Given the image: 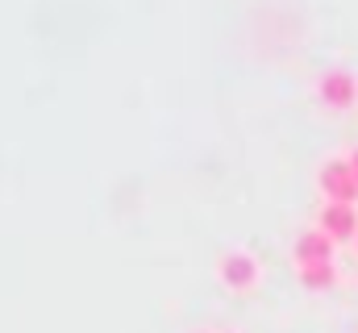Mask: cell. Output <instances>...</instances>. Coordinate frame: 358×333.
<instances>
[{
    "label": "cell",
    "mask_w": 358,
    "mask_h": 333,
    "mask_svg": "<svg viewBox=\"0 0 358 333\" xmlns=\"http://www.w3.org/2000/svg\"><path fill=\"white\" fill-rule=\"evenodd\" d=\"M317 187H321L329 200H338V204H355L358 200V175H355V166H350V155L325 159L321 171H317Z\"/></svg>",
    "instance_id": "cell-1"
},
{
    "label": "cell",
    "mask_w": 358,
    "mask_h": 333,
    "mask_svg": "<svg viewBox=\"0 0 358 333\" xmlns=\"http://www.w3.org/2000/svg\"><path fill=\"white\" fill-rule=\"evenodd\" d=\"M217 275H221V283L229 292H250L259 283V258L250 250H229V254H221Z\"/></svg>",
    "instance_id": "cell-2"
},
{
    "label": "cell",
    "mask_w": 358,
    "mask_h": 333,
    "mask_svg": "<svg viewBox=\"0 0 358 333\" xmlns=\"http://www.w3.org/2000/svg\"><path fill=\"white\" fill-rule=\"evenodd\" d=\"M317 96L329 104V108H350V104H358V80L350 76V71H325L321 76V83H317Z\"/></svg>",
    "instance_id": "cell-3"
},
{
    "label": "cell",
    "mask_w": 358,
    "mask_h": 333,
    "mask_svg": "<svg viewBox=\"0 0 358 333\" xmlns=\"http://www.w3.org/2000/svg\"><path fill=\"white\" fill-rule=\"evenodd\" d=\"M321 229H325L334 242L358 238V213H355V204H338V200H325V204H321Z\"/></svg>",
    "instance_id": "cell-4"
},
{
    "label": "cell",
    "mask_w": 358,
    "mask_h": 333,
    "mask_svg": "<svg viewBox=\"0 0 358 333\" xmlns=\"http://www.w3.org/2000/svg\"><path fill=\"white\" fill-rule=\"evenodd\" d=\"M296 262L300 267H313V262H334V238L317 225V229H304V234H296Z\"/></svg>",
    "instance_id": "cell-5"
},
{
    "label": "cell",
    "mask_w": 358,
    "mask_h": 333,
    "mask_svg": "<svg viewBox=\"0 0 358 333\" xmlns=\"http://www.w3.org/2000/svg\"><path fill=\"white\" fill-rule=\"evenodd\" d=\"M300 279L308 288H334L338 283V267L334 262H313V267H300Z\"/></svg>",
    "instance_id": "cell-6"
},
{
    "label": "cell",
    "mask_w": 358,
    "mask_h": 333,
    "mask_svg": "<svg viewBox=\"0 0 358 333\" xmlns=\"http://www.w3.org/2000/svg\"><path fill=\"white\" fill-rule=\"evenodd\" d=\"M350 166H355V175H358V146L350 150Z\"/></svg>",
    "instance_id": "cell-7"
},
{
    "label": "cell",
    "mask_w": 358,
    "mask_h": 333,
    "mask_svg": "<svg viewBox=\"0 0 358 333\" xmlns=\"http://www.w3.org/2000/svg\"><path fill=\"white\" fill-rule=\"evenodd\" d=\"M355 246H358V238H355Z\"/></svg>",
    "instance_id": "cell-8"
}]
</instances>
